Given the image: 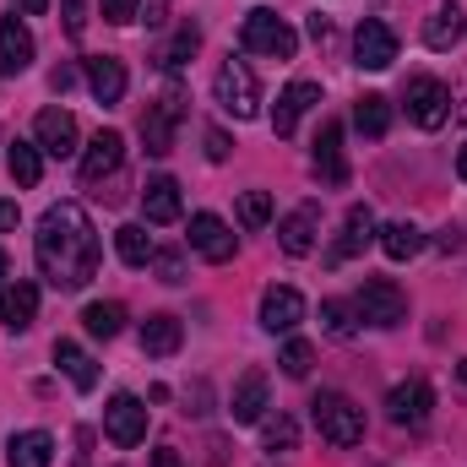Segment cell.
<instances>
[{"mask_svg":"<svg viewBox=\"0 0 467 467\" xmlns=\"http://www.w3.org/2000/svg\"><path fill=\"white\" fill-rule=\"evenodd\" d=\"M152 467H185V462H180L174 446H158V451H152Z\"/></svg>","mask_w":467,"mask_h":467,"instance_id":"7bdbcfd3","label":"cell"},{"mask_svg":"<svg viewBox=\"0 0 467 467\" xmlns=\"http://www.w3.org/2000/svg\"><path fill=\"white\" fill-rule=\"evenodd\" d=\"M119 163H125V136H119V130H99V136L88 141V152H82V180H88V185H104Z\"/></svg>","mask_w":467,"mask_h":467,"instance_id":"2e32d148","label":"cell"},{"mask_svg":"<svg viewBox=\"0 0 467 467\" xmlns=\"http://www.w3.org/2000/svg\"><path fill=\"white\" fill-rule=\"evenodd\" d=\"M82 327H88V337H119V327H125V305H115V299H99V305H88L82 310Z\"/></svg>","mask_w":467,"mask_h":467,"instance_id":"4dcf8cb0","label":"cell"},{"mask_svg":"<svg viewBox=\"0 0 467 467\" xmlns=\"http://www.w3.org/2000/svg\"><path fill=\"white\" fill-rule=\"evenodd\" d=\"M213 99H218V109L234 119H255L261 115V88H255V71L244 66V60H223L218 66V77H213Z\"/></svg>","mask_w":467,"mask_h":467,"instance_id":"277c9868","label":"cell"},{"mask_svg":"<svg viewBox=\"0 0 467 467\" xmlns=\"http://www.w3.org/2000/svg\"><path fill=\"white\" fill-rule=\"evenodd\" d=\"M136 5H141V0H104V22H115V27L136 22Z\"/></svg>","mask_w":467,"mask_h":467,"instance_id":"ab89813d","label":"cell"},{"mask_svg":"<svg viewBox=\"0 0 467 467\" xmlns=\"http://www.w3.org/2000/svg\"><path fill=\"white\" fill-rule=\"evenodd\" d=\"M239 223H244V229L272 223V196H266V191H244V196H239Z\"/></svg>","mask_w":467,"mask_h":467,"instance_id":"d590c367","label":"cell"},{"mask_svg":"<svg viewBox=\"0 0 467 467\" xmlns=\"http://www.w3.org/2000/svg\"><path fill=\"white\" fill-rule=\"evenodd\" d=\"M207 158H213V163H223V158H229V136H223L218 125L207 130Z\"/></svg>","mask_w":467,"mask_h":467,"instance_id":"60d3db41","label":"cell"},{"mask_svg":"<svg viewBox=\"0 0 467 467\" xmlns=\"http://www.w3.org/2000/svg\"><path fill=\"white\" fill-rule=\"evenodd\" d=\"M294 446H299V430H294V419H288V413L266 419V451H294Z\"/></svg>","mask_w":467,"mask_h":467,"instance_id":"8d00e7d4","label":"cell"},{"mask_svg":"<svg viewBox=\"0 0 467 467\" xmlns=\"http://www.w3.org/2000/svg\"><path fill=\"white\" fill-rule=\"evenodd\" d=\"M316 239H321V207H316V202H299V207L277 223V244H283V255H310Z\"/></svg>","mask_w":467,"mask_h":467,"instance_id":"4fadbf2b","label":"cell"},{"mask_svg":"<svg viewBox=\"0 0 467 467\" xmlns=\"http://www.w3.org/2000/svg\"><path fill=\"white\" fill-rule=\"evenodd\" d=\"M11 5H16L22 16H44V11H49V0H11Z\"/></svg>","mask_w":467,"mask_h":467,"instance_id":"bcb514c9","label":"cell"},{"mask_svg":"<svg viewBox=\"0 0 467 467\" xmlns=\"http://www.w3.org/2000/svg\"><path fill=\"white\" fill-rule=\"evenodd\" d=\"M310 163H316V174H321L327 185H343V180H348V163H343V125H337V119L321 125V136H316V158H310Z\"/></svg>","mask_w":467,"mask_h":467,"instance_id":"ffe728a7","label":"cell"},{"mask_svg":"<svg viewBox=\"0 0 467 467\" xmlns=\"http://www.w3.org/2000/svg\"><path fill=\"white\" fill-rule=\"evenodd\" d=\"M462 380H467V358H462Z\"/></svg>","mask_w":467,"mask_h":467,"instance_id":"681fc988","label":"cell"},{"mask_svg":"<svg viewBox=\"0 0 467 467\" xmlns=\"http://www.w3.org/2000/svg\"><path fill=\"white\" fill-rule=\"evenodd\" d=\"M33 255H38V272L55 283V288H88L99 277V229L93 218L77 207V202H55L38 234H33Z\"/></svg>","mask_w":467,"mask_h":467,"instance_id":"6da1fadb","label":"cell"},{"mask_svg":"<svg viewBox=\"0 0 467 467\" xmlns=\"http://www.w3.org/2000/svg\"><path fill=\"white\" fill-rule=\"evenodd\" d=\"M115 250L125 266H147L158 250H152V234L141 229V223H125V229H115Z\"/></svg>","mask_w":467,"mask_h":467,"instance_id":"1f68e13d","label":"cell"},{"mask_svg":"<svg viewBox=\"0 0 467 467\" xmlns=\"http://www.w3.org/2000/svg\"><path fill=\"white\" fill-rule=\"evenodd\" d=\"M88 88H93L99 104H119V99H125V60L93 55V60H88Z\"/></svg>","mask_w":467,"mask_h":467,"instance_id":"cb8c5ba5","label":"cell"},{"mask_svg":"<svg viewBox=\"0 0 467 467\" xmlns=\"http://www.w3.org/2000/svg\"><path fill=\"white\" fill-rule=\"evenodd\" d=\"M408 119L424 125V130H441L451 119V88L435 82V77H413L408 82Z\"/></svg>","mask_w":467,"mask_h":467,"instance_id":"ba28073f","label":"cell"},{"mask_svg":"<svg viewBox=\"0 0 467 467\" xmlns=\"http://www.w3.org/2000/svg\"><path fill=\"white\" fill-rule=\"evenodd\" d=\"M353 60H358L364 71H391V60H397V33H391L380 16H364L358 33H353Z\"/></svg>","mask_w":467,"mask_h":467,"instance_id":"9c48e42d","label":"cell"},{"mask_svg":"<svg viewBox=\"0 0 467 467\" xmlns=\"http://www.w3.org/2000/svg\"><path fill=\"white\" fill-rule=\"evenodd\" d=\"M430 408H435V391H430V380H397L391 386V397H386V419L397 424V430H424V419H430Z\"/></svg>","mask_w":467,"mask_h":467,"instance_id":"8992f818","label":"cell"},{"mask_svg":"<svg viewBox=\"0 0 467 467\" xmlns=\"http://www.w3.org/2000/svg\"><path fill=\"white\" fill-rule=\"evenodd\" d=\"M353 125L375 141V136H386L391 130V99H380V93H364L358 104H353Z\"/></svg>","mask_w":467,"mask_h":467,"instance_id":"f546056e","label":"cell"},{"mask_svg":"<svg viewBox=\"0 0 467 467\" xmlns=\"http://www.w3.org/2000/svg\"><path fill=\"white\" fill-rule=\"evenodd\" d=\"M49 457H55V441H49L44 430H22V435L11 441V457H5V462L11 467H49Z\"/></svg>","mask_w":467,"mask_h":467,"instance_id":"f1b7e54d","label":"cell"},{"mask_svg":"<svg viewBox=\"0 0 467 467\" xmlns=\"http://www.w3.org/2000/svg\"><path fill=\"white\" fill-rule=\"evenodd\" d=\"M16 218H22V213H16V202H0V234L16 229Z\"/></svg>","mask_w":467,"mask_h":467,"instance_id":"ee69618b","label":"cell"},{"mask_svg":"<svg viewBox=\"0 0 467 467\" xmlns=\"http://www.w3.org/2000/svg\"><path fill=\"white\" fill-rule=\"evenodd\" d=\"M380 250H386L391 261H413V255L424 250V229H419V223H408V218H397V223H386V229H380Z\"/></svg>","mask_w":467,"mask_h":467,"instance_id":"83f0119b","label":"cell"},{"mask_svg":"<svg viewBox=\"0 0 467 467\" xmlns=\"http://www.w3.org/2000/svg\"><path fill=\"white\" fill-rule=\"evenodd\" d=\"M462 33H467L462 5H441V11L424 22V44H430V49H457V44H462Z\"/></svg>","mask_w":467,"mask_h":467,"instance_id":"484cf974","label":"cell"},{"mask_svg":"<svg viewBox=\"0 0 467 467\" xmlns=\"http://www.w3.org/2000/svg\"><path fill=\"white\" fill-rule=\"evenodd\" d=\"M55 364L66 369V380H71L77 391H93V386H99V364H93V353H82L71 337L55 343Z\"/></svg>","mask_w":467,"mask_h":467,"instance_id":"d4e9b609","label":"cell"},{"mask_svg":"<svg viewBox=\"0 0 467 467\" xmlns=\"http://www.w3.org/2000/svg\"><path fill=\"white\" fill-rule=\"evenodd\" d=\"M239 44H244L250 55H266V60H294V55H299V33H294L277 11H266V5L244 11V22H239Z\"/></svg>","mask_w":467,"mask_h":467,"instance_id":"7a4b0ae2","label":"cell"},{"mask_svg":"<svg viewBox=\"0 0 467 467\" xmlns=\"http://www.w3.org/2000/svg\"><path fill=\"white\" fill-rule=\"evenodd\" d=\"M104 430H109L115 446H141V441H147V408H141V397H130V391L109 397V408H104Z\"/></svg>","mask_w":467,"mask_h":467,"instance_id":"8fae6325","label":"cell"},{"mask_svg":"<svg viewBox=\"0 0 467 467\" xmlns=\"http://www.w3.org/2000/svg\"><path fill=\"white\" fill-rule=\"evenodd\" d=\"M33 141H38V152L44 158H77L82 147V136H77V119L66 115V109H38V119H33Z\"/></svg>","mask_w":467,"mask_h":467,"instance_id":"30bf717a","label":"cell"},{"mask_svg":"<svg viewBox=\"0 0 467 467\" xmlns=\"http://www.w3.org/2000/svg\"><path fill=\"white\" fill-rule=\"evenodd\" d=\"M196 49H202V27H196V22H185V27H180V33L158 49V66H163V71H180Z\"/></svg>","mask_w":467,"mask_h":467,"instance_id":"d6a6232c","label":"cell"},{"mask_svg":"<svg viewBox=\"0 0 467 467\" xmlns=\"http://www.w3.org/2000/svg\"><path fill=\"white\" fill-rule=\"evenodd\" d=\"M457 174L467 180V141H462V152H457Z\"/></svg>","mask_w":467,"mask_h":467,"instance_id":"7dc6e473","label":"cell"},{"mask_svg":"<svg viewBox=\"0 0 467 467\" xmlns=\"http://www.w3.org/2000/svg\"><path fill=\"white\" fill-rule=\"evenodd\" d=\"M180 343H185L180 316H147L141 321V353L147 358H169V353H180Z\"/></svg>","mask_w":467,"mask_h":467,"instance_id":"603a6c76","label":"cell"},{"mask_svg":"<svg viewBox=\"0 0 467 467\" xmlns=\"http://www.w3.org/2000/svg\"><path fill=\"white\" fill-rule=\"evenodd\" d=\"M310 419H316V430H321V441H332V446H358L364 441V408L343 397V391H321L316 402H310Z\"/></svg>","mask_w":467,"mask_h":467,"instance_id":"3957f363","label":"cell"},{"mask_svg":"<svg viewBox=\"0 0 467 467\" xmlns=\"http://www.w3.org/2000/svg\"><path fill=\"white\" fill-rule=\"evenodd\" d=\"M316 104H321V88L316 82H288L277 93V104H272V130L277 136H294V125L305 119V109H316Z\"/></svg>","mask_w":467,"mask_h":467,"instance_id":"e0dca14e","label":"cell"},{"mask_svg":"<svg viewBox=\"0 0 467 467\" xmlns=\"http://www.w3.org/2000/svg\"><path fill=\"white\" fill-rule=\"evenodd\" d=\"M60 11H66V33L82 38V33H88V5H82V0H60Z\"/></svg>","mask_w":467,"mask_h":467,"instance_id":"f35d334b","label":"cell"},{"mask_svg":"<svg viewBox=\"0 0 467 467\" xmlns=\"http://www.w3.org/2000/svg\"><path fill=\"white\" fill-rule=\"evenodd\" d=\"M141 213H147V223H174L180 218V180L152 174L147 191H141Z\"/></svg>","mask_w":467,"mask_h":467,"instance_id":"44dd1931","label":"cell"},{"mask_svg":"<svg viewBox=\"0 0 467 467\" xmlns=\"http://www.w3.org/2000/svg\"><path fill=\"white\" fill-rule=\"evenodd\" d=\"M353 310H358V321H369V327H402V321H408V294H402L391 277H364Z\"/></svg>","mask_w":467,"mask_h":467,"instance_id":"5b68a950","label":"cell"},{"mask_svg":"<svg viewBox=\"0 0 467 467\" xmlns=\"http://www.w3.org/2000/svg\"><path fill=\"white\" fill-rule=\"evenodd\" d=\"M33 316H38V288H33V283H5V288H0V321H5L11 332H27Z\"/></svg>","mask_w":467,"mask_h":467,"instance_id":"7402d4cb","label":"cell"},{"mask_svg":"<svg viewBox=\"0 0 467 467\" xmlns=\"http://www.w3.org/2000/svg\"><path fill=\"white\" fill-rule=\"evenodd\" d=\"M299 321H305L299 288H266V294H261V327H266L272 337H288Z\"/></svg>","mask_w":467,"mask_h":467,"instance_id":"9a60e30c","label":"cell"},{"mask_svg":"<svg viewBox=\"0 0 467 467\" xmlns=\"http://www.w3.org/2000/svg\"><path fill=\"white\" fill-rule=\"evenodd\" d=\"M152 266H158V277H163V283H185V261H180V250L152 255Z\"/></svg>","mask_w":467,"mask_h":467,"instance_id":"74e56055","label":"cell"},{"mask_svg":"<svg viewBox=\"0 0 467 467\" xmlns=\"http://www.w3.org/2000/svg\"><path fill=\"white\" fill-rule=\"evenodd\" d=\"M353 316H358V310H348L343 299H327V305H321V327H327L332 337H353V332H358Z\"/></svg>","mask_w":467,"mask_h":467,"instance_id":"e575fe53","label":"cell"},{"mask_svg":"<svg viewBox=\"0 0 467 467\" xmlns=\"http://www.w3.org/2000/svg\"><path fill=\"white\" fill-rule=\"evenodd\" d=\"M229 413H234V424H261L266 419V375L261 369L239 375V386H234V397H229Z\"/></svg>","mask_w":467,"mask_h":467,"instance_id":"d6986e66","label":"cell"},{"mask_svg":"<svg viewBox=\"0 0 467 467\" xmlns=\"http://www.w3.org/2000/svg\"><path fill=\"white\" fill-rule=\"evenodd\" d=\"M375 234H380V229H375V213H369L364 202H358V207H348V218H343V234H337V244L327 250V261H332V266L353 261V255H358V250H364Z\"/></svg>","mask_w":467,"mask_h":467,"instance_id":"ac0fdd59","label":"cell"},{"mask_svg":"<svg viewBox=\"0 0 467 467\" xmlns=\"http://www.w3.org/2000/svg\"><path fill=\"white\" fill-rule=\"evenodd\" d=\"M180 115H185L180 88H169L158 104H147V115H141V141H147V152H152V158L174 152V125H180Z\"/></svg>","mask_w":467,"mask_h":467,"instance_id":"52a82bcc","label":"cell"},{"mask_svg":"<svg viewBox=\"0 0 467 467\" xmlns=\"http://www.w3.org/2000/svg\"><path fill=\"white\" fill-rule=\"evenodd\" d=\"M49 88H55V93L77 88V66H55V71H49Z\"/></svg>","mask_w":467,"mask_h":467,"instance_id":"b9f144b4","label":"cell"},{"mask_svg":"<svg viewBox=\"0 0 467 467\" xmlns=\"http://www.w3.org/2000/svg\"><path fill=\"white\" fill-rule=\"evenodd\" d=\"M277 364H283V375H288V380H305V375H310V364H316V348H310L305 337H288L283 353H277Z\"/></svg>","mask_w":467,"mask_h":467,"instance_id":"836d02e7","label":"cell"},{"mask_svg":"<svg viewBox=\"0 0 467 467\" xmlns=\"http://www.w3.org/2000/svg\"><path fill=\"white\" fill-rule=\"evenodd\" d=\"M5 169H11V180L22 185V191H33L38 180H44V152H38V141H11V152H5Z\"/></svg>","mask_w":467,"mask_h":467,"instance_id":"4316f807","label":"cell"},{"mask_svg":"<svg viewBox=\"0 0 467 467\" xmlns=\"http://www.w3.org/2000/svg\"><path fill=\"white\" fill-rule=\"evenodd\" d=\"M33 55H38V44H33L27 22H22L16 11L0 16V71H5V77H22V71L33 66Z\"/></svg>","mask_w":467,"mask_h":467,"instance_id":"5bb4252c","label":"cell"},{"mask_svg":"<svg viewBox=\"0 0 467 467\" xmlns=\"http://www.w3.org/2000/svg\"><path fill=\"white\" fill-rule=\"evenodd\" d=\"M310 38L327 44V38H332V22H327V16H310Z\"/></svg>","mask_w":467,"mask_h":467,"instance_id":"f6af8a7d","label":"cell"},{"mask_svg":"<svg viewBox=\"0 0 467 467\" xmlns=\"http://www.w3.org/2000/svg\"><path fill=\"white\" fill-rule=\"evenodd\" d=\"M191 250L207 255L213 266H223V261H234L239 239H234V229L218 218V213H196V218H191Z\"/></svg>","mask_w":467,"mask_h":467,"instance_id":"7c38bea8","label":"cell"},{"mask_svg":"<svg viewBox=\"0 0 467 467\" xmlns=\"http://www.w3.org/2000/svg\"><path fill=\"white\" fill-rule=\"evenodd\" d=\"M5 272H11V261H5V250H0V277H5Z\"/></svg>","mask_w":467,"mask_h":467,"instance_id":"c3c4849f","label":"cell"}]
</instances>
